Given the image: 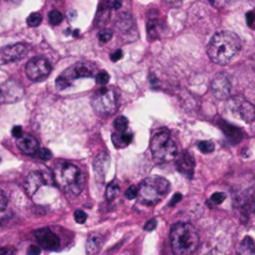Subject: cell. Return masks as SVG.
<instances>
[{
    "label": "cell",
    "mask_w": 255,
    "mask_h": 255,
    "mask_svg": "<svg viewBox=\"0 0 255 255\" xmlns=\"http://www.w3.org/2000/svg\"><path fill=\"white\" fill-rule=\"evenodd\" d=\"M242 49V41L231 31H219L212 37L208 45V56L214 64L226 65L233 60Z\"/></svg>",
    "instance_id": "obj_1"
},
{
    "label": "cell",
    "mask_w": 255,
    "mask_h": 255,
    "mask_svg": "<svg viewBox=\"0 0 255 255\" xmlns=\"http://www.w3.org/2000/svg\"><path fill=\"white\" fill-rule=\"evenodd\" d=\"M170 248L174 255H193L199 247V234L189 223H177L170 234Z\"/></svg>",
    "instance_id": "obj_2"
},
{
    "label": "cell",
    "mask_w": 255,
    "mask_h": 255,
    "mask_svg": "<svg viewBox=\"0 0 255 255\" xmlns=\"http://www.w3.org/2000/svg\"><path fill=\"white\" fill-rule=\"evenodd\" d=\"M55 184L64 193L79 196L85 187V175L80 168L69 162H60L53 170Z\"/></svg>",
    "instance_id": "obj_3"
},
{
    "label": "cell",
    "mask_w": 255,
    "mask_h": 255,
    "mask_svg": "<svg viewBox=\"0 0 255 255\" xmlns=\"http://www.w3.org/2000/svg\"><path fill=\"white\" fill-rule=\"evenodd\" d=\"M170 187V182L163 177H148L139 187L140 203L144 205L157 204L168 193Z\"/></svg>",
    "instance_id": "obj_4"
},
{
    "label": "cell",
    "mask_w": 255,
    "mask_h": 255,
    "mask_svg": "<svg viewBox=\"0 0 255 255\" xmlns=\"http://www.w3.org/2000/svg\"><path fill=\"white\" fill-rule=\"evenodd\" d=\"M151 152L156 161L168 162L177 157L178 146L168 131H160L152 137Z\"/></svg>",
    "instance_id": "obj_5"
},
{
    "label": "cell",
    "mask_w": 255,
    "mask_h": 255,
    "mask_svg": "<svg viewBox=\"0 0 255 255\" xmlns=\"http://www.w3.org/2000/svg\"><path fill=\"white\" fill-rule=\"evenodd\" d=\"M93 110L100 116H110L118 106V93L114 87H101L96 91L91 100Z\"/></svg>",
    "instance_id": "obj_6"
},
{
    "label": "cell",
    "mask_w": 255,
    "mask_h": 255,
    "mask_svg": "<svg viewBox=\"0 0 255 255\" xmlns=\"http://www.w3.org/2000/svg\"><path fill=\"white\" fill-rule=\"evenodd\" d=\"M96 66L92 62L80 61L77 64L72 65L71 67L65 70L60 76L56 79L55 84L58 90H65L69 86L72 85L75 80L77 79H85V77H91L95 74Z\"/></svg>",
    "instance_id": "obj_7"
},
{
    "label": "cell",
    "mask_w": 255,
    "mask_h": 255,
    "mask_svg": "<svg viewBox=\"0 0 255 255\" xmlns=\"http://www.w3.org/2000/svg\"><path fill=\"white\" fill-rule=\"evenodd\" d=\"M51 70H53V66L48 58L39 57V56L29 60L25 67L27 76L31 81H43L50 75Z\"/></svg>",
    "instance_id": "obj_8"
},
{
    "label": "cell",
    "mask_w": 255,
    "mask_h": 255,
    "mask_svg": "<svg viewBox=\"0 0 255 255\" xmlns=\"http://www.w3.org/2000/svg\"><path fill=\"white\" fill-rule=\"evenodd\" d=\"M24 88L18 81L9 80L0 85V104H11L22 99Z\"/></svg>",
    "instance_id": "obj_9"
},
{
    "label": "cell",
    "mask_w": 255,
    "mask_h": 255,
    "mask_svg": "<svg viewBox=\"0 0 255 255\" xmlns=\"http://www.w3.org/2000/svg\"><path fill=\"white\" fill-rule=\"evenodd\" d=\"M54 175H49L45 172H31L28 174L27 179H25V192L29 197H32L39 188L44 184H54Z\"/></svg>",
    "instance_id": "obj_10"
},
{
    "label": "cell",
    "mask_w": 255,
    "mask_h": 255,
    "mask_svg": "<svg viewBox=\"0 0 255 255\" xmlns=\"http://www.w3.org/2000/svg\"><path fill=\"white\" fill-rule=\"evenodd\" d=\"M229 106L230 110L235 114L242 118L245 122L250 123L255 120V109L249 101H247L245 99L237 96V97H233V99L229 101Z\"/></svg>",
    "instance_id": "obj_11"
},
{
    "label": "cell",
    "mask_w": 255,
    "mask_h": 255,
    "mask_svg": "<svg viewBox=\"0 0 255 255\" xmlns=\"http://www.w3.org/2000/svg\"><path fill=\"white\" fill-rule=\"evenodd\" d=\"M210 90L214 95L215 99L218 100H227L230 97L231 85L229 77L226 74H218L213 79L212 85H210Z\"/></svg>",
    "instance_id": "obj_12"
},
{
    "label": "cell",
    "mask_w": 255,
    "mask_h": 255,
    "mask_svg": "<svg viewBox=\"0 0 255 255\" xmlns=\"http://www.w3.org/2000/svg\"><path fill=\"white\" fill-rule=\"evenodd\" d=\"M28 48L25 44H14L0 49V65L10 64L23 58L27 54Z\"/></svg>",
    "instance_id": "obj_13"
},
{
    "label": "cell",
    "mask_w": 255,
    "mask_h": 255,
    "mask_svg": "<svg viewBox=\"0 0 255 255\" xmlns=\"http://www.w3.org/2000/svg\"><path fill=\"white\" fill-rule=\"evenodd\" d=\"M35 238H36L37 243L44 249L56 250L60 247V239H58V237L49 228H43L35 231Z\"/></svg>",
    "instance_id": "obj_14"
},
{
    "label": "cell",
    "mask_w": 255,
    "mask_h": 255,
    "mask_svg": "<svg viewBox=\"0 0 255 255\" xmlns=\"http://www.w3.org/2000/svg\"><path fill=\"white\" fill-rule=\"evenodd\" d=\"M175 167H177V170L186 175L187 178H192L194 173V167H196L193 156L187 151L182 152L181 154L175 157Z\"/></svg>",
    "instance_id": "obj_15"
},
{
    "label": "cell",
    "mask_w": 255,
    "mask_h": 255,
    "mask_svg": "<svg viewBox=\"0 0 255 255\" xmlns=\"http://www.w3.org/2000/svg\"><path fill=\"white\" fill-rule=\"evenodd\" d=\"M16 144H18L19 149L24 154H28V156H36L39 149H40L39 141L35 139L34 136L30 135H23L20 139H18Z\"/></svg>",
    "instance_id": "obj_16"
},
{
    "label": "cell",
    "mask_w": 255,
    "mask_h": 255,
    "mask_svg": "<svg viewBox=\"0 0 255 255\" xmlns=\"http://www.w3.org/2000/svg\"><path fill=\"white\" fill-rule=\"evenodd\" d=\"M109 165L110 158L106 152H102V153H100L99 156L96 157L95 162H93V170H95L96 177H97V179H100V182L105 181L107 170H109Z\"/></svg>",
    "instance_id": "obj_17"
},
{
    "label": "cell",
    "mask_w": 255,
    "mask_h": 255,
    "mask_svg": "<svg viewBox=\"0 0 255 255\" xmlns=\"http://www.w3.org/2000/svg\"><path fill=\"white\" fill-rule=\"evenodd\" d=\"M219 126H221L222 131L224 132V135L227 136V139L231 142V143H238L240 142V140L243 139V132L235 126L230 125V123L226 122L223 120H219Z\"/></svg>",
    "instance_id": "obj_18"
},
{
    "label": "cell",
    "mask_w": 255,
    "mask_h": 255,
    "mask_svg": "<svg viewBox=\"0 0 255 255\" xmlns=\"http://www.w3.org/2000/svg\"><path fill=\"white\" fill-rule=\"evenodd\" d=\"M163 30V24L161 23L158 15L149 16L148 22H147V34H148L149 39L154 40L161 36V32Z\"/></svg>",
    "instance_id": "obj_19"
},
{
    "label": "cell",
    "mask_w": 255,
    "mask_h": 255,
    "mask_svg": "<svg viewBox=\"0 0 255 255\" xmlns=\"http://www.w3.org/2000/svg\"><path fill=\"white\" fill-rule=\"evenodd\" d=\"M132 140L133 135L131 132H127V131H125V132H117L116 131L112 135V143L116 148H125L132 142Z\"/></svg>",
    "instance_id": "obj_20"
},
{
    "label": "cell",
    "mask_w": 255,
    "mask_h": 255,
    "mask_svg": "<svg viewBox=\"0 0 255 255\" xmlns=\"http://www.w3.org/2000/svg\"><path fill=\"white\" fill-rule=\"evenodd\" d=\"M102 242L104 240H102L101 235H99V234H91L87 239V244H86V250H87L88 254L92 255L99 252L102 245Z\"/></svg>",
    "instance_id": "obj_21"
},
{
    "label": "cell",
    "mask_w": 255,
    "mask_h": 255,
    "mask_svg": "<svg viewBox=\"0 0 255 255\" xmlns=\"http://www.w3.org/2000/svg\"><path fill=\"white\" fill-rule=\"evenodd\" d=\"M237 255H255V242L250 237L243 239L238 248Z\"/></svg>",
    "instance_id": "obj_22"
},
{
    "label": "cell",
    "mask_w": 255,
    "mask_h": 255,
    "mask_svg": "<svg viewBox=\"0 0 255 255\" xmlns=\"http://www.w3.org/2000/svg\"><path fill=\"white\" fill-rule=\"evenodd\" d=\"M118 193H120V186H118V183H117L116 179H113L111 183H109V186H107V188H106L107 200H110V202L113 200L114 198L118 196Z\"/></svg>",
    "instance_id": "obj_23"
},
{
    "label": "cell",
    "mask_w": 255,
    "mask_h": 255,
    "mask_svg": "<svg viewBox=\"0 0 255 255\" xmlns=\"http://www.w3.org/2000/svg\"><path fill=\"white\" fill-rule=\"evenodd\" d=\"M224 199H226V194L222 193V192H217V193L212 194V197L207 200V204L209 205L210 208H214L217 207V205L222 204V203L224 202Z\"/></svg>",
    "instance_id": "obj_24"
},
{
    "label": "cell",
    "mask_w": 255,
    "mask_h": 255,
    "mask_svg": "<svg viewBox=\"0 0 255 255\" xmlns=\"http://www.w3.org/2000/svg\"><path fill=\"white\" fill-rule=\"evenodd\" d=\"M113 127L116 128L117 132H125L128 127V120L125 116H118L113 121Z\"/></svg>",
    "instance_id": "obj_25"
},
{
    "label": "cell",
    "mask_w": 255,
    "mask_h": 255,
    "mask_svg": "<svg viewBox=\"0 0 255 255\" xmlns=\"http://www.w3.org/2000/svg\"><path fill=\"white\" fill-rule=\"evenodd\" d=\"M41 22H43V16H41L39 13L30 14V15L28 16V20H27L28 25L31 28L39 27V25L41 24Z\"/></svg>",
    "instance_id": "obj_26"
},
{
    "label": "cell",
    "mask_w": 255,
    "mask_h": 255,
    "mask_svg": "<svg viewBox=\"0 0 255 255\" xmlns=\"http://www.w3.org/2000/svg\"><path fill=\"white\" fill-rule=\"evenodd\" d=\"M62 19H64V16H62V14L58 10H53L49 14V22H50V24L54 25V27L61 24Z\"/></svg>",
    "instance_id": "obj_27"
},
{
    "label": "cell",
    "mask_w": 255,
    "mask_h": 255,
    "mask_svg": "<svg viewBox=\"0 0 255 255\" xmlns=\"http://www.w3.org/2000/svg\"><path fill=\"white\" fill-rule=\"evenodd\" d=\"M198 148L202 153H212L214 151V143L210 141H200L198 142Z\"/></svg>",
    "instance_id": "obj_28"
},
{
    "label": "cell",
    "mask_w": 255,
    "mask_h": 255,
    "mask_svg": "<svg viewBox=\"0 0 255 255\" xmlns=\"http://www.w3.org/2000/svg\"><path fill=\"white\" fill-rule=\"evenodd\" d=\"M131 25L132 24V20H131L130 16H127L125 14V15H121L120 20H118V27H120V29L122 30V31H125V30H128L131 28Z\"/></svg>",
    "instance_id": "obj_29"
},
{
    "label": "cell",
    "mask_w": 255,
    "mask_h": 255,
    "mask_svg": "<svg viewBox=\"0 0 255 255\" xmlns=\"http://www.w3.org/2000/svg\"><path fill=\"white\" fill-rule=\"evenodd\" d=\"M110 81V75L107 74L106 71H100L99 74L96 75V83L99 84V85L105 86L107 85Z\"/></svg>",
    "instance_id": "obj_30"
},
{
    "label": "cell",
    "mask_w": 255,
    "mask_h": 255,
    "mask_svg": "<svg viewBox=\"0 0 255 255\" xmlns=\"http://www.w3.org/2000/svg\"><path fill=\"white\" fill-rule=\"evenodd\" d=\"M112 35H113V34H112L111 30H109V29L101 30V31L99 32V40H100V43H102V44L109 43V41L111 40Z\"/></svg>",
    "instance_id": "obj_31"
},
{
    "label": "cell",
    "mask_w": 255,
    "mask_h": 255,
    "mask_svg": "<svg viewBox=\"0 0 255 255\" xmlns=\"http://www.w3.org/2000/svg\"><path fill=\"white\" fill-rule=\"evenodd\" d=\"M74 215H75V221H76V223L79 224H84L86 222V219H87V214L81 209L76 210Z\"/></svg>",
    "instance_id": "obj_32"
},
{
    "label": "cell",
    "mask_w": 255,
    "mask_h": 255,
    "mask_svg": "<svg viewBox=\"0 0 255 255\" xmlns=\"http://www.w3.org/2000/svg\"><path fill=\"white\" fill-rule=\"evenodd\" d=\"M137 196H139V188L136 186L128 187V189L126 191V198L127 199H135Z\"/></svg>",
    "instance_id": "obj_33"
},
{
    "label": "cell",
    "mask_w": 255,
    "mask_h": 255,
    "mask_svg": "<svg viewBox=\"0 0 255 255\" xmlns=\"http://www.w3.org/2000/svg\"><path fill=\"white\" fill-rule=\"evenodd\" d=\"M238 0H210V3L213 4L214 6H218V8H223V6L230 5V4H234Z\"/></svg>",
    "instance_id": "obj_34"
},
{
    "label": "cell",
    "mask_w": 255,
    "mask_h": 255,
    "mask_svg": "<svg viewBox=\"0 0 255 255\" xmlns=\"http://www.w3.org/2000/svg\"><path fill=\"white\" fill-rule=\"evenodd\" d=\"M36 156L39 157L40 160L48 161V160H50L51 157H53V154H51V152L49 151L48 148H40L39 149V152H37Z\"/></svg>",
    "instance_id": "obj_35"
},
{
    "label": "cell",
    "mask_w": 255,
    "mask_h": 255,
    "mask_svg": "<svg viewBox=\"0 0 255 255\" xmlns=\"http://www.w3.org/2000/svg\"><path fill=\"white\" fill-rule=\"evenodd\" d=\"M6 205H8V198L3 191H0V213L5 210Z\"/></svg>",
    "instance_id": "obj_36"
},
{
    "label": "cell",
    "mask_w": 255,
    "mask_h": 255,
    "mask_svg": "<svg viewBox=\"0 0 255 255\" xmlns=\"http://www.w3.org/2000/svg\"><path fill=\"white\" fill-rule=\"evenodd\" d=\"M156 227H157V221L156 219H151V221H148L146 224H144V230L152 231Z\"/></svg>",
    "instance_id": "obj_37"
},
{
    "label": "cell",
    "mask_w": 255,
    "mask_h": 255,
    "mask_svg": "<svg viewBox=\"0 0 255 255\" xmlns=\"http://www.w3.org/2000/svg\"><path fill=\"white\" fill-rule=\"evenodd\" d=\"M0 255H15V249L10 247L0 248Z\"/></svg>",
    "instance_id": "obj_38"
},
{
    "label": "cell",
    "mask_w": 255,
    "mask_h": 255,
    "mask_svg": "<svg viewBox=\"0 0 255 255\" xmlns=\"http://www.w3.org/2000/svg\"><path fill=\"white\" fill-rule=\"evenodd\" d=\"M11 135H13L15 139H20L23 136V128L20 127V126H15V127H13V130H11Z\"/></svg>",
    "instance_id": "obj_39"
},
{
    "label": "cell",
    "mask_w": 255,
    "mask_h": 255,
    "mask_svg": "<svg viewBox=\"0 0 255 255\" xmlns=\"http://www.w3.org/2000/svg\"><path fill=\"white\" fill-rule=\"evenodd\" d=\"M122 56H123L122 50H116L114 53L111 54V60L113 62H116V61H118V60H121V58H122Z\"/></svg>",
    "instance_id": "obj_40"
},
{
    "label": "cell",
    "mask_w": 255,
    "mask_h": 255,
    "mask_svg": "<svg viewBox=\"0 0 255 255\" xmlns=\"http://www.w3.org/2000/svg\"><path fill=\"white\" fill-rule=\"evenodd\" d=\"M254 22H255V14L254 11H249V13H247V23L249 27H253L254 25Z\"/></svg>",
    "instance_id": "obj_41"
},
{
    "label": "cell",
    "mask_w": 255,
    "mask_h": 255,
    "mask_svg": "<svg viewBox=\"0 0 255 255\" xmlns=\"http://www.w3.org/2000/svg\"><path fill=\"white\" fill-rule=\"evenodd\" d=\"M28 255H40V248L36 247V245H31L28 249Z\"/></svg>",
    "instance_id": "obj_42"
},
{
    "label": "cell",
    "mask_w": 255,
    "mask_h": 255,
    "mask_svg": "<svg viewBox=\"0 0 255 255\" xmlns=\"http://www.w3.org/2000/svg\"><path fill=\"white\" fill-rule=\"evenodd\" d=\"M181 199H182V194L181 193L174 194V196H173V198H172V200L170 202V207H173V205H175L178 202H181Z\"/></svg>",
    "instance_id": "obj_43"
},
{
    "label": "cell",
    "mask_w": 255,
    "mask_h": 255,
    "mask_svg": "<svg viewBox=\"0 0 255 255\" xmlns=\"http://www.w3.org/2000/svg\"><path fill=\"white\" fill-rule=\"evenodd\" d=\"M111 6L114 10H118L122 6V0H111Z\"/></svg>",
    "instance_id": "obj_44"
},
{
    "label": "cell",
    "mask_w": 255,
    "mask_h": 255,
    "mask_svg": "<svg viewBox=\"0 0 255 255\" xmlns=\"http://www.w3.org/2000/svg\"><path fill=\"white\" fill-rule=\"evenodd\" d=\"M166 1H167L170 5H173V6H177L182 3V0H166Z\"/></svg>",
    "instance_id": "obj_45"
},
{
    "label": "cell",
    "mask_w": 255,
    "mask_h": 255,
    "mask_svg": "<svg viewBox=\"0 0 255 255\" xmlns=\"http://www.w3.org/2000/svg\"><path fill=\"white\" fill-rule=\"evenodd\" d=\"M250 209H252V212H253V214L255 215V200L254 202L252 203V204H250Z\"/></svg>",
    "instance_id": "obj_46"
},
{
    "label": "cell",
    "mask_w": 255,
    "mask_h": 255,
    "mask_svg": "<svg viewBox=\"0 0 255 255\" xmlns=\"http://www.w3.org/2000/svg\"><path fill=\"white\" fill-rule=\"evenodd\" d=\"M80 34V31H79V30H75L74 31V36H77V35Z\"/></svg>",
    "instance_id": "obj_47"
}]
</instances>
